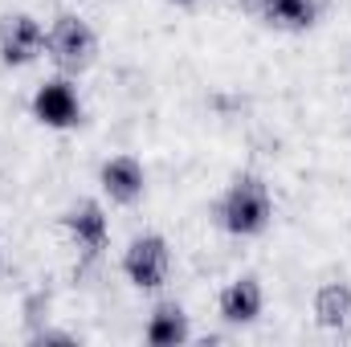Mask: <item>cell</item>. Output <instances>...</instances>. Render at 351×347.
Instances as JSON below:
<instances>
[{"label": "cell", "instance_id": "8", "mask_svg": "<svg viewBox=\"0 0 351 347\" xmlns=\"http://www.w3.org/2000/svg\"><path fill=\"white\" fill-rule=\"evenodd\" d=\"M237 4L241 12H250L254 21H262L265 29H278V33H306L323 16L319 0H237Z\"/></svg>", "mask_w": 351, "mask_h": 347}, {"label": "cell", "instance_id": "10", "mask_svg": "<svg viewBox=\"0 0 351 347\" xmlns=\"http://www.w3.org/2000/svg\"><path fill=\"white\" fill-rule=\"evenodd\" d=\"M143 339L152 347H180L192 339V323H188V311L180 302H160L152 315H147V327H143Z\"/></svg>", "mask_w": 351, "mask_h": 347}, {"label": "cell", "instance_id": "4", "mask_svg": "<svg viewBox=\"0 0 351 347\" xmlns=\"http://www.w3.org/2000/svg\"><path fill=\"white\" fill-rule=\"evenodd\" d=\"M29 110L49 131H74L82 123V94H78V86L66 74H58V78H45L41 86L33 90Z\"/></svg>", "mask_w": 351, "mask_h": 347}, {"label": "cell", "instance_id": "1", "mask_svg": "<svg viewBox=\"0 0 351 347\" xmlns=\"http://www.w3.org/2000/svg\"><path fill=\"white\" fill-rule=\"evenodd\" d=\"M213 221L229 233V237H262L274 221V192L262 176L254 172H241L233 176L217 204H213Z\"/></svg>", "mask_w": 351, "mask_h": 347}, {"label": "cell", "instance_id": "5", "mask_svg": "<svg viewBox=\"0 0 351 347\" xmlns=\"http://www.w3.org/2000/svg\"><path fill=\"white\" fill-rule=\"evenodd\" d=\"M45 53V25L33 12H4L0 16V66L25 70Z\"/></svg>", "mask_w": 351, "mask_h": 347}, {"label": "cell", "instance_id": "2", "mask_svg": "<svg viewBox=\"0 0 351 347\" xmlns=\"http://www.w3.org/2000/svg\"><path fill=\"white\" fill-rule=\"evenodd\" d=\"M45 58L66 74V78H78L86 74L90 66L98 62V33L86 16L78 12H62L49 21L45 29Z\"/></svg>", "mask_w": 351, "mask_h": 347}, {"label": "cell", "instance_id": "6", "mask_svg": "<svg viewBox=\"0 0 351 347\" xmlns=\"http://www.w3.org/2000/svg\"><path fill=\"white\" fill-rule=\"evenodd\" d=\"M62 233L66 241L78 250V258H98L110 241V221H106V208L98 200H74L66 213H62Z\"/></svg>", "mask_w": 351, "mask_h": 347}, {"label": "cell", "instance_id": "3", "mask_svg": "<svg viewBox=\"0 0 351 347\" xmlns=\"http://www.w3.org/2000/svg\"><path fill=\"white\" fill-rule=\"evenodd\" d=\"M123 278L135 290H160L172 278V246L164 233H139L123 250Z\"/></svg>", "mask_w": 351, "mask_h": 347}, {"label": "cell", "instance_id": "11", "mask_svg": "<svg viewBox=\"0 0 351 347\" xmlns=\"http://www.w3.org/2000/svg\"><path fill=\"white\" fill-rule=\"evenodd\" d=\"M311 311H315V323H319L323 331L348 327L351 323V282H323V286L315 290Z\"/></svg>", "mask_w": 351, "mask_h": 347}, {"label": "cell", "instance_id": "9", "mask_svg": "<svg viewBox=\"0 0 351 347\" xmlns=\"http://www.w3.org/2000/svg\"><path fill=\"white\" fill-rule=\"evenodd\" d=\"M217 315L229 327H250L265 315V286L258 274H237L233 282L221 286L217 294Z\"/></svg>", "mask_w": 351, "mask_h": 347}, {"label": "cell", "instance_id": "12", "mask_svg": "<svg viewBox=\"0 0 351 347\" xmlns=\"http://www.w3.org/2000/svg\"><path fill=\"white\" fill-rule=\"evenodd\" d=\"M172 4H196V0H172Z\"/></svg>", "mask_w": 351, "mask_h": 347}, {"label": "cell", "instance_id": "7", "mask_svg": "<svg viewBox=\"0 0 351 347\" xmlns=\"http://www.w3.org/2000/svg\"><path fill=\"white\" fill-rule=\"evenodd\" d=\"M98 188H102V196H106L110 204H119V208L139 204L143 192H147V168H143V160H135L131 152H119V156L102 160V168H98Z\"/></svg>", "mask_w": 351, "mask_h": 347}]
</instances>
